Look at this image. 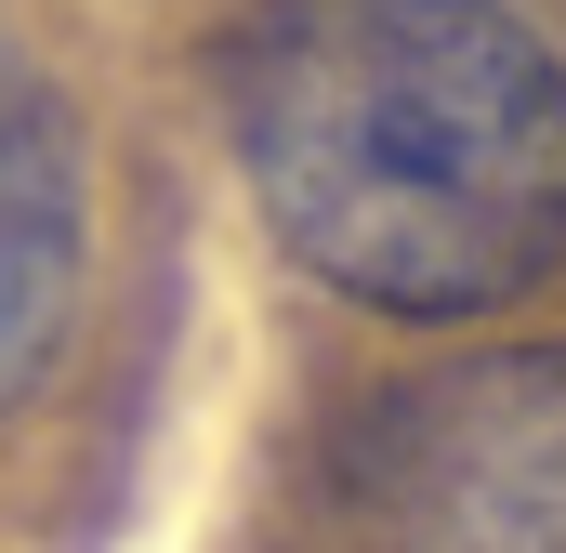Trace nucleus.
<instances>
[{
    "instance_id": "f257e3e1",
    "label": "nucleus",
    "mask_w": 566,
    "mask_h": 553,
    "mask_svg": "<svg viewBox=\"0 0 566 553\" xmlns=\"http://www.w3.org/2000/svg\"><path fill=\"white\" fill-rule=\"evenodd\" d=\"M224 145L303 276L369 316H488L566 264V53L514 0H251Z\"/></svg>"
},
{
    "instance_id": "f03ea898",
    "label": "nucleus",
    "mask_w": 566,
    "mask_h": 553,
    "mask_svg": "<svg viewBox=\"0 0 566 553\" xmlns=\"http://www.w3.org/2000/svg\"><path fill=\"white\" fill-rule=\"evenodd\" d=\"M329 553H566V343L422 369L343 421Z\"/></svg>"
},
{
    "instance_id": "7ed1b4c3",
    "label": "nucleus",
    "mask_w": 566,
    "mask_h": 553,
    "mask_svg": "<svg viewBox=\"0 0 566 553\" xmlns=\"http://www.w3.org/2000/svg\"><path fill=\"white\" fill-rule=\"evenodd\" d=\"M93 264V185H80V119L53 93V66L0 27V409L66 356Z\"/></svg>"
}]
</instances>
